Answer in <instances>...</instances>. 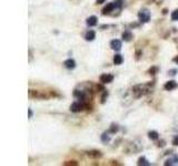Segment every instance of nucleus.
<instances>
[{"instance_id":"obj_2","label":"nucleus","mask_w":178,"mask_h":166,"mask_svg":"<svg viewBox=\"0 0 178 166\" xmlns=\"http://www.w3.org/2000/svg\"><path fill=\"white\" fill-rule=\"evenodd\" d=\"M150 83L148 84H138L133 87V94L135 98H140L143 95H146L148 93H150Z\"/></svg>"},{"instance_id":"obj_14","label":"nucleus","mask_w":178,"mask_h":166,"mask_svg":"<svg viewBox=\"0 0 178 166\" xmlns=\"http://www.w3.org/2000/svg\"><path fill=\"white\" fill-rule=\"evenodd\" d=\"M95 38H96V32L94 30H88L85 33V39L87 41H92Z\"/></svg>"},{"instance_id":"obj_25","label":"nucleus","mask_w":178,"mask_h":166,"mask_svg":"<svg viewBox=\"0 0 178 166\" xmlns=\"http://www.w3.org/2000/svg\"><path fill=\"white\" fill-rule=\"evenodd\" d=\"M168 73L170 74V75H176V73H177V70H176V69H174V70H169V71H168Z\"/></svg>"},{"instance_id":"obj_8","label":"nucleus","mask_w":178,"mask_h":166,"mask_svg":"<svg viewBox=\"0 0 178 166\" xmlns=\"http://www.w3.org/2000/svg\"><path fill=\"white\" fill-rule=\"evenodd\" d=\"M176 87H178V84L176 81H168V82H166L165 85H164V89H165L166 91H172Z\"/></svg>"},{"instance_id":"obj_4","label":"nucleus","mask_w":178,"mask_h":166,"mask_svg":"<svg viewBox=\"0 0 178 166\" xmlns=\"http://www.w3.org/2000/svg\"><path fill=\"white\" fill-rule=\"evenodd\" d=\"M138 19L141 23H147L150 20V11L148 9H141L138 12Z\"/></svg>"},{"instance_id":"obj_21","label":"nucleus","mask_w":178,"mask_h":166,"mask_svg":"<svg viewBox=\"0 0 178 166\" xmlns=\"http://www.w3.org/2000/svg\"><path fill=\"white\" fill-rule=\"evenodd\" d=\"M172 21H178V9H176V10H174L172 13Z\"/></svg>"},{"instance_id":"obj_10","label":"nucleus","mask_w":178,"mask_h":166,"mask_svg":"<svg viewBox=\"0 0 178 166\" xmlns=\"http://www.w3.org/2000/svg\"><path fill=\"white\" fill-rule=\"evenodd\" d=\"M87 156H89L90 158H100L102 156V152H99V151L92 149V151H88V152H87Z\"/></svg>"},{"instance_id":"obj_7","label":"nucleus","mask_w":178,"mask_h":166,"mask_svg":"<svg viewBox=\"0 0 178 166\" xmlns=\"http://www.w3.org/2000/svg\"><path fill=\"white\" fill-rule=\"evenodd\" d=\"M114 81V75L109 73H105L100 75V82L104 84H107V83H111Z\"/></svg>"},{"instance_id":"obj_26","label":"nucleus","mask_w":178,"mask_h":166,"mask_svg":"<svg viewBox=\"0 0 178 166\" xmlns=\"http://www.w3.org/2000/svg\"><path fill=\"white\" fill-rule=\"evenodd\" d=\"M28 116H29V118H31L32 117V111L30 110V109H28Z\"/></svg>"},{"instance_id":"obj_29","label":"nucleus","mask_w":178,"mask_h":166,"mask_svg":"<svg viewBox=\"0 0 178 166\" xmlns=\"http://www.w3.org/2000/svg\"><path fill=\"white\" fill-rule=\"evenodd\" d=\"M172 61H174V62H177V63H178V56H175V58L172 59Z\"/></svg>"},{"instance_id":"obj_22","label":"nucleus","mask_w":178,"mask_h":166,"mask_svg":"<svg viewBox=\"0 0 178 166\" xmlns=\"http://www.w3.org/2000/svg\"><path fill=\"white\" fill-rule=\"evenodd\" d=\"M172 144L175 145V146H178V135H176L174 137V140H172Z\"/></svg>"},{"instance_id":"obj_12","label":"nucleus","mask_w":178,"mask_h":166,"mask_svg":"<svg viewBox=\"0 0 178 166\" xmlns=\"http://www.w3.org/2000/svg\"><path fill=\"white\" fill-rule=\"evenodd\" d=\"M64 65L67 69H69V70L75 69L76 68V61H75L74 59H67V60L64 62Z\"/></svg>"},{"instance_id":"obj_13","label":"nucleus","mask_w":178,"mask_h":166,"mask_svg":"<svg viewBox=\"0 0 178 166\" xmlns=\"http://www.w3.org/2000/svg\"><path fill=\"white\" fill-rule=\"evenodd\" d=\"M97 22H98V19L95 16H91V17L87 18V20H86V23H87L88 27H95L97 25Z\"/></svg>"},{"instance_id":"obj_19","label":"nucleus","mask_w":178,"mask_h":166,"mask_svg":"<svg viewBox=\"0 0 178 166\" xmlns=\"http://www.w3.org/2000/svg\"><path fill=\"white\" fill-rule=\"evenodd\" d=\"M138 165L149 166V165H150V163H149V162H148V160H147L145 157H140L139 160H138Z\"/></svg>"},{"instance_id":"obj_5","label":"nucleus","mask_w":178,"mask_h":166,"mask_svg":"<svg viewBox=\"0 0 178 166\" xmlns=\"http://www.w3.org/2000/svg\"><path fill=\"white\" fill-rule=\"evenodd\" d=\"M141 149H143V146H141V144H140L139 142L134 141L128 144L127 151L128 152H130V153H138V152H140Z\"/></svg>"},{"instance_id":"obj_6","label":"nucleus","mask_w":178,"mask_h":166,"mask_svg":"<svg viewBox=\"0 0 178 166\" xmlns=\"http://www.w3.org/2000/svg\"><path fill=\"white\" fill-rule=\"evenodd\" d=\"M87 91L88 90H75L74 91V96L80 101H86L87 98Z\"/></svg>"},{"instance_id":"obj_16","label":"nucleus","mask_w":178,"mask_h":166,"mask_svg":"<svg viewBox=\"0 0 178 166\" xmlns=\"http://www.w3.org/2000/svg\"><path fill=\"white\" fill-rule=\"evenodd\" d=\"M111 133H110V131H107V132H104L102 135V141L104 142V143H108L109 141H110V137H111V135H110Z\"/></svg>"},{"instance_id":"obj_27","label":"nucleus","mask_w":178,"mask_h":166,"mask_svg":"<svg viewBox=\"0 0 178 166\" xmlns=\"http://www.w3.org/2000/svg\"><path fill=\"white\" fill-rule=\"evenodd\" d=\"M105 1H106V0H97V1H96V3H98V5H100V3H104Z\"/></svg>"},{"instance_id":"obj_24","label":"nucleus","mask_w":178,"mask_h":166,"mask_svg":"<svg viewBox=\"0 0 178 166\" xmlns=\"http://www.w3.org/2000/svg\"><path fill=\"white\" fill-rule=\"evenodd\" d=\"M157 71H158V69L157 68H152L149 70V74H156L155 72H157Z\"/></svg>"},{"instance_id":"obj_18","label":"nucleus","mask_w":178,"mask_h":166,"mask_svg":"<svg viewBox=\"0 0 178 166\" xmlns=\"http://www.w3.org/2000/svg\"><path fill=\"white\" fill-rule=\"evenodd\" d=\"M122 61H124V58H122V55H121V54H116L114 56V63H115V64L119 65V64H121V63H122Z\"/></svg>"},{"instance_id":"obj_20","label":"nucleus","mask_w":178,"mask_h":166,"mask_svg":"<svg viewBox=\"0 0 178 166\" xmlns=\"http://www.w3.org/2000/svg\"><path fill=\"white\" fill-rule=\"evenodd\" d=\"M109 131H110L111 134H116V133L119 131V126H118L117 124H111V126H110Z\"/></svg>"},{"instance_id":"obj_23","label":"nucleus","mask_w":178,"mask_h":166,"mask_svg":"<svg viewBox=\"0 0 178 166\" xmlns=\"http://www.w3.org/2000/svg\"><path fill=\"white\" fill-rule=\"evenodd\" d=\"M108 96V93L107 92H105L104 93V95L102 96V103H105V101H106V98Z\"/></svg>"},{"instance_id":"obj_3","label":"nucleus","mask_w":178,"mask_h":166,"mask_svg":"<svg viewBox=\"0 0 178 166\" xmlns=\"http://www.w3.org/2000/svg\"><path fill=\"white\" fill-rule=\"evenodd\" d=\"M87 107V104L85 103V101H77V102H74L72 104L70 105V111L74 112V113H78V112H81L85 109Z\"/></svg>"},{"instance_id":"obj_28","label":"nucleus","mask_w":178,"mask_h":166,"mask_svg":"<svg viewBox=\"0 0 178 166\" xmlns=\"http://www.w3.org/2000/svg\"><path fill=\"white\" fill-rule=\"evenodd\" d=\"M154 2H156V3H161V2H163V1H164V0H153Z\"/></svg>"},{"instance_id":"obj_17","label":"nucleus","mask_w":178,"mask_h":166,"mask_svg":"<svg viewBox=\"0 0 178 166\" xmlns=\"http://www.w3.org/2000/svg\"><path fill=\"white\" fill-rule=\"evenodd\" d=\"M148 137H149L152 141H157L159 138L158 132H156V131H150V132L148 133Z\"/></svg>"},{"instance_id":"obj_11","label":"nucleus","mask_w":178,"mask_h":166,"mask_svg":"<svg viewBox=\"0 0 178 166\" xmlns=\"http://www.w3.org/2000/svg\"><path fill=\"white\" fill-rule=\"evenodd\" d=\"M166 166H172V165H177L178 164V155H174L172 157L170 158H168V160H166L165 163H164Z\"/></svg>"},{"instance_id":"obj_1","label":"nucleus","mask_w":178,"mask_h":166,"mask_svg":"<svg viewBox=\"0 0 178 166\" xmlns=\"http://www.w3.org/2000/svg\"><path fill=\"white\" fill-rule=\"evenodd\" d=\"M121 7H122V0H116L113 2H109L102 9V14H114L116 11H120Z\"/></svg>"},{"instance_id":"obj_15","label":"nucleus","mask_w":178,"mask_h":166,"mask_svg":"<svg viewBox=\"0 0 178 166\" xmlns=\"http://www.w3.org/2000/svg\"><path fill=\"white\" fill-rule=\"evenodd\" d=\"M121 37H122V40H124V41H127L128 42V41H130V40L133 39V33H131L130 31L126 30L122 32V36H121Z\"/></svg>"},{"instance_id":"obj_9","label":"nucleus","mask_w":178,"mask_h":166,"mask_svg":"<svg viewBox=\"0 0 178 166\" xmlns=\"http://www.w3.org/2000/svg\"><path fill=\"white\" fill-rule=\"evenodd\" d=\"M110 47L115 51H119L121 49V41L118 39H114V40L110 41Z\"/></svg>"}]
</instances>
